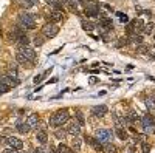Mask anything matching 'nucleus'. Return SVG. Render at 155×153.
Returning <instances> with one entry per match:
<instances>
[{
    "mask_svg": "<svg viewBox=\"0 0 155 153\" xmlns=\"http://www.w3.org/2000/svg\"><path fill=\"white\" fill-rule=\"evenodd\" d=\"M82 28H84L85 31H92V30H95V28H96V23L88 22V20H82Z\"/></svg>",
    "mask_w": 155,
    "mask_h": 153,
    "instance_id": "nucleus-26",
    "label": "nucleus"
},
{
    "mask_svg": "<svg viewBox=\"0 0 155 153\" xmlns=\"http://www.w3.org/2000/svg\"><path fill=\"white\" fill-rule=\"evenodd\" d=\"M0 82L5 84L6 87L12 88V87H17L20 84V81L17 78H9V76H0Z\"/></svg>",
    "mask_w": 155,
    "mask_h": 153,
    "instance_id": "nucleus-12",
    "label": "nucleus"
},
{
    "mask_svg": "<svg viewBox=\"0 0 155 153\" xmlns=\"http://www.w3.org/2000/svg\"><path fill=\"white\" fill-rule=\"evenodd\" d=\"M78 2H79V3H81V2H84V0H78Z\"/></svg>",
    "mask_w": 155,
    "mask_h": 153,
    "instance_id": "nucleus-43",
    "label": "nucleus"
},
{
    "mask_svg": "<svg viewBox=\"0 0 155 153\" xmlns=\"http://www.w3.org/2000/svg\"><path fill=\"white\" fill-rule=\"evenodd\" d=\"M129 42H130V43H137V45H141V43H143V37L138 36V34L129 36Z\"/></svg>",
    "mask_w": 155,
    "mask_h": 153,
    "instance_id": "nucleus-24",
    "label": "nucleus"
},
{
    "mask_svg": "<svg viewBox=\"0 0 155 153\" xmlns=\"http://www.w3.org/2000/svg\"><path fill=\"white\" fill-rule=\"evenodd\" d=\"M70 121V113L67 108H62V110H58L53 116L50 118V124L53 127H62L64 124H67Z\"/></svg>",
    "mask_w": 155,
    "mask_h": 153,
    "instance_id": "nucleus-1",
    "label": "nucleus"
},
{
    "mask_svg": "<svg viewBox=\"0 0 155 153\" xmlns=\"http://www.w3.org/2000/svg\"><path fill=\"white\" fill-rule=\"evenodd\" d=\"M81 127H82V125H81L79 122L73 119V121H70V122H68L65 132H67V133H70V135H73V136H78V135L81 133Z\"/></svg>",
    "mask_w": 155,
    "mask_h": 153,
    "instance_id": "nucleus-9",
    "label": "nucleus"
},
{
    "mask_svg": "<svg viewBox=\"0 0 155 153\" xmlns=\"http://www.w3.org/2000/svg\"><path fill=\"white\" fill-rule=\"evenodd\" d=\"M76 119H78V122H79L81 125H84V118H82V113L81 111H76Z\"/></svg>",
    "mask_w": 155,
    "mask_h": 153,
    "instance_id": "nucleus-37",
    "label": "nucleus"
},
{
    "mask_svg": "<svg viewBox=\"0 0 155 153\" xmlns=\"http://www.w3.org/2000/svg\"><path fill=\"white\" fill-rule=\"evenodd\" d=\"M36 139H37V141L41 142L42 145L47 144V141H48V135H47V129H45V127H42V129L36 133Z\"/></svg>",
    "mask_w": 155,
    "mask_h": 153,
    "instance_id": "nucleus-15",
    "label": "nucleus"
},
{
    "mask_svg": "<svg viewBox=\"0 0 155 153\" xmlns=\"http://www.w3.org/2000/svg\"><path fill=\"white\" fill-rule=\"evenodd\" d=\"M45 2H47L48 5H51V6H56V5L59 3V0H45Z\"/></svg>",
    "mask_w": 155,
    "mask_h": 153,
    "instance_id": "nucleus-41",
    "label": "nucleus"
},
{
    "mask_svg": "<svg viewBox=\"0 0 155 153\" xmlns=\"http://www.w3.org/2000/svg\"><path fill=\"white\" fill-rule=\"evenodd\" d=\"M116 16H118V17H120V20H121V22H124V23H127V22H129V17H127L126 14H123V12H118Z\"/></svg>",
    "mask_w": 155,
    "mask_h": 153,
    "instance_id": "nucleus-38",
    "label": "nucleus"
},
{
    "mask_svg": "<svg viewBox=\"0 0 155 153\" xmlns=\"http://www.w3.org/2000/svg\"><path fill=\"white\" fill-rule=\"evenodd\" d=\"M27 124L30 125V129H37V124H39V116L37 114H30L27 118Z\"/></svg>",
    "mask_w": 155,
    "mask_h": 153,
    "instance_id": "nucleus-18",
    "label": "nucleus"
},
{
    "mask_svg": "<svg viewBox=\"0 0 155 153\" xmlns=\"http://www.w3.org/2000/svg\"><path fill=\"white\" fill-rule=\"evenodd\" d=\"M16 59H17V62H19V63H30L27 59L23 57V54H22V53H19V51L16 53Z\"/></svg>",
    "mask_w": 155,
    "mask_h": 153,
    "instance_id": "nucleus-31",
    "label": "nucleus"
},
{
    "mask_svg": "<svg viewBox=\"0 0 155 153\" xmlns=\"http://www.w3.org/2000/svg\"><path fill=\"white\" fill-rule=\"evenodd\" d=\"M112 136H113L112 130H107V129H98V130H96V139H98L101 144H107V142H110Z\"/></svg>",
    "mask_w": 155,
    "mask_h": 153,
    "instance_id": "nucleus-7",
    "label": "nucleus"
},
{
    "mask_svg": "<svg viewBox=\"0 0 155 153\" xmlns=\"http://www.w3.org/2000/svg\"><path fill=\"white\" fill-rule=\"evenodd\" d=\"M16 130L20 133V135H27V133H30V125L27 124V122H17V125H16Z\"/></svg>",
    "mask_w": 155,
    "mask_h": 153,
    "instance_id": "nucleus-17",
    "label": "nucleus"
},
{
    "mask_svg": "<svg viewBox=\"0 0 155 153\" xmlns=\"http://www.w3.org/2000/svg\"><path fill=\"white\" fill-rule=\"evenodd\" d=\"M62 17H64V14H62V11H53V12H50V14L47 16V20H48V23H58V22H61L62 20Z\"/></svg>",
    "mask_w": 155,
    "mask_h": 153,
    "instance_id": "nucleus-13",
    "label": "nucleus"
},
{
    "mask_svg": "<svg viewBox=\"0 0 155 153\" xmlns=\"http://www.w3.org/2000/svg\"><path fill=\"white\" fill-rule=\"evenodd\" d=\"M33 40H34V45H36V46L44 45V37H42V36H39V34L34 36V39H33Z\"/></svg>",
    "mask_w": 155,
    "mask_h": 153,
    "instance_id": "nucleus-30",
    "label": "nucleus"
},
{
    "mask_svg": "<svg viewBox=\"0 0 155 153\" xmlns=\"http://www.w3.org/2000/svg\"><path fill=\"white\" fill-rule=\"evenodd\" d=\"M130 42H129V37H121L120 42H118V46H123V45H129Z\"/></svg>",
    "mask_w": 155,
    "mask_h": 153,
    "instance_id": "nucleus-36",
    "label": "nucleus"
},
{
    "mask_svg": "<svg viewBox=\"0 0 155 153\" xmlns=\"http://www.w3.org/2000/svg\"><path fill=\"white\" fill-rule=\"evenodd\" d=\"M99 27L104 28V30H112V28H113L112 19L107 17L106 14H102V12H99Z\"/></svg>",
    "mask_w": 155,
    "mask_h": 153,
    "instance_id": "nucleus-11",
    "label": "nucleus"
},
{
    "mask_svg": "<svg viewBox=\"0 0 155 153\" xmlns=\"http://www.w3.org/2000/svg\"><path fill=\"white\" fill-rule=\"evenodd\" d=\"M115 133H116V136H118L121 141H126V139L129 138V135H127V132L124 130V129H121V127H116V130H115Z\"/></svg>",
    "mask_w": 155,
    "mask_h": 153,
    "instance_id": "nucleus-21",
    "label": "nucleus"
},
{
    "mask_svg": "<svg viewBox=\"0 0 155 153\" xmlns=\"http://www.w3.org/2000/svg\"><path fill=\"white\" fill-rule=\"evenodd\" d=\"M17 23H19V28H22V30H34V27H36L34 14H30V12H20L19 17H17Z\"/></svg>",
    "mask_w": 155,
    "mask_h": 153,
    "instance_id": "nucleus-2",
    "label": "nucleus"
},
{
    "mask_svg": "<svg viewBox=\"0 0 155 153\" xmlns=\"http://www.w3.org/2000/svg\"><path fill=\"white\" fill-rule=\"evenodd\" d=\"M150 151V145L147 142H141V153H149Z\"/></svg>",
    "mask_w": 155,
    "mask_h": 153,
    "instance_id": "nucleus-34",
    "label": "nucleus"
},
{
    "mask_svg": "<svg viewBox=\"0 0 155 153\" xmlns=\"http://www.w3.org/2000/svg\"><path fill=\"white\" fill-rule=\"evenodd\" d=\"M17 51H19V53H22L23 57L27 59L30 63H33V62L36 60V51H34L33 48H30L28 45H19Z\"/></svg>",
    "mask_w": 155,
    "mask_h": 153,
    "instance_id": "nucleus-5",
    "label": "nucleus"
},
{
    "mask_svg": "<svg viewBox=\"0 0 155 153\" xmlns=\"http://www.w3.org/2000/svg\"><path fill=\"white\" fill-rule=\"evenodd\" d=\"M141 125L146 133H153L155 132V119L150 116V114H146L144 118H141Z\"/></svg>",
    "mask_w": 155,
    "mask_h": 153,
    "instance_id": "nucleus-8",
    "label": "nucleus"
},
{
    "mask_svg": "<svg viewBox=\"0 0 155 153\" xmlns=\"http://www.w3.org/2000/svg\"><path fill=\"white\" fill-rule=\"evenodd\" d=\"M5 142H6V145H8L9 148L20 150V148L23 147L22 139H19V138H16V136H9V138H6V139H5Z\"/></svg>",
    "mask_w": 155,
    "mask_h": 153,
    "instance_id": "nucleus-10",
    "label": "nucleus"
},
{
    "mask_svg": "<svg viewBox=\"0 0 155 153\" xmlns=\"http://www.w3.org/2000/svg\"><path fill=\"white\" fill-rule=\"evenodd\" d=\"M107 111H109V108H107L106 105H95V107L92 108V113L95 114L96 118H102V116H106Z\"/></svg>",
    "mask_w": 155,
    "mask_h": 153,
    "instance_id": "nucleus-14",
    "label": "nucleus"
},
{
    "mask_svg": "<svg viewBox=\"0 0 155 153\" xmlns=\"http://www.w3.org/2000/svg\"><path fill=\"white\" fill-rule=\"evenodd\" d=\"M146 105H147L149 110L153 108V107H155V99H147V100H146Z\"/></svg>",
    "mask_w": 155,
    "mask_h": 153,
    "instance_id": "nucleus-39",
    "label": "nucleus"
},
{
    "mask_svg": "<svg viewBox=\"0 0 155 153\" xmlns=\"http://www.w3.org/2000/svg\"><path fill=\"white\" fill-rule=\"evenodd\" d=\"M19 2V5L22 6V8H25V9H28V8H31V6H34L39 0H17Z\"/></svg>",
    "mask_w": 155,
    "mask_h": 153,
    "instance_id": "nucleus-19",
    "label": "nucleus"
},
{
    "mask_svg": "<svg viewBox=\"0 0 155 153\" xmlns=\"http://www.w3.org/2000/svg\"><path fill=\"white\" fill-rule=\"evenodd\" d=\"M3 153H22V151H19V150H16V148H6V150H3Z\"/></svg>",
    "mask_w": 155,
    "mask_h": 153,
    "instance_id": "nucleus-40",
    "label": "nucleus"
},
{
    "mask_svg": "<svg viewBox=\"0 0 155 153\" xmlns=\"http://www.w3.org/2000/svg\"><path fill=\"white\" fill-rule=\"evenodd\" d=\"M102 151H104V153H118V151H116V147H115L112 142L104 144V147H102Z\"/></svg>",
    "mask_w": 155,
    "mask_h": 153,
    "instance_id": "nucleus-23",
    "label": "nucleus"
},
{
    "mask_svg": "<svg viewBox=\"0 0 155 153\" xmlns=\"http://www.w3.org/2000/svg\"><path fill=\"white\" fill-rule=\"evenodd\" d=\"M152 31H153V23H146L143 27V33L144 34H152Z\"/></svg>",
    "mask_w": 155,
    "mask_h": 153,
    "instance_id": "nucleus-29",
    "label": "nucleus"
},
{
    "mask_svg": "<svg viewBox=\"0 0 155 153\" xmlns=\"http://www.w3.org/2000/svg\"><path fill=\"white\" fill-rule=\"evenodd\" d=\"M17 43H19V45H28V43H30V39H28V36H27V34H25V36H22L20 39L17 40Z\"/></svg>",
    "mask_w": 155,
    "mask_h": 153,
    "instance_id": "nucleus-32",
    "label": "nucleus"
},
{
    "mask_svg": "<svg viewBox=\"0 0 155 153\" xmlns=\"http://www.w3.org/2000/svg\"><path fill=\"white\" fill-rule=\"evenodd\" d=\"M62 5H67L70 8V11H76L79 2H78V0H62Z\"/></svg>",
    "mask_w": 155,
    "mask_h": 153,
    "instance_id": "nucleus-20",
    "label": "nucleus"
},
{
    "mask_svg": "<svg viewBox=\"0 0 155 153\" xmlns=\"http://www.w3.org/2000/svg\"><path fill=\"white\" fill-rule=\"evenodd\" d=\"M71 147H73V151H79L81 150V138L74 136L71 141Z\"/></svg>",
    "mask_w": 155,
    "mask_h": 153,
    "instance_id": "nucleus-22",
    "label": "nucleus"
},
{
    "mask_svg": "<svg viewBox=\"0 0 155 153\" xmlns=\"http://www.w3.org/2000/svg\"><path fill=\"white\" fill-rule=\"evenodd\" d=\"M56 150H58V153H73V148H70L65 144H59Z\"/></svg>",
    "mask_w": 155,
    "mask_h": 153,
    "instance_id": "nucleus-27",
    "label": "nucleus"
},
{
    "mask_svg": "<svg viewBox=\"0 0 155 153\" xmlns=\"http://www.w3.org/2000/svg\"><path fill=\"white\" fill-rule=\"evenodd\" d=\"M42 33H44L45 37H48V39H53V37H56L58 33H59V27L56 23H45L44 28H42Z\"/></svg>",
    "mask_w": 155,
    "mask_h": 153,
    "instance_id": "nucleus-6",
    "label": "nucleus"
},
{
    "mask_svg": "<svg viewBox=\"0 0 155 153\" xmlns=\"http://www.w3.org/2000/svg\"><path fill=\"white\" fill-rule=\"evenodd\" d=\"M137 53H140V54H149V46H146V45H138L137 46Z\"/></svg>",
    "mask_w": 155,
    "mask_h": 153,
    "instance_id": "nucleus-28",
    "label": "nucleus"
},
{
    "mask_svg": "<svg viewBox=\"0 0 155 153\" xmlns=\"http://www.w3.org/2000/svg\"><path fill=\"white\" fill-rule=\"evenodd\" d=\"M85 141H87L90 145H92L96 151H102V147H104V144H101L96 138H90V136H87V138H85Z\"/></svg>",
    "mask_w": 155,
    "mask_h": 153,
    "instance_id": "nucleus-16",
    "label": "nucleus"
},
{
    "mask_svg": "<svg viewBox=\"0 0 155 153\" xmlns=\"http://www.w3.org/2000/svg\"><path fill=\"white\" fill-rule=\"evenodd\" d=\"M9 90H11L9 87H6L5 84H2V82H0V94H5V93H8Z\"/></svg>",
    "mask_w": 155,
    "mask_h": 153,
    "instance_id": "nucleus-35",
    "label": "nucleus"
},
{
    "mask_svg": "<svg viewBox=\"0 0 155 153\" xmlns=\"http://www.w3.org/2000/svg\"><path fill=\"white\" fill-rule=\"evenodd\" d=\"M54 135H56V138H58V139H64V138H65V135H67V132H65V130H61V129H58Z\"/></svg>",
    "mask_w": 155,
    "mask_h": 153,
    "instance_id": "nucleus-33",
    "label": "nucleus"
},
{
    "mask_svg": "<svg viewBox=\"0 0 155 153\" xmlns=\"http://www.w3.org/2000/svg\"><path fill=\"white\" fill-rule=\"evenodd\" d=\"M99 9H101V6H99L98 2H95V0H88V2L85 3V8H84L87 17H96V16H99Z\"/></svg>",
    "mask_w": 155,
    "mask_h": 153,
    "instance_id": "nucleus-3",
    "label": "nucleus"
},
{
    "mask_svg": "<svg viewBox=\"0 0 155 153\" xmlns=\"http://www.w3.org/2000/svg\"><path fill=\"white\" fill-rule=\"evenodd\" d=\"M143 27H144V23L141 19H135L132 20L130 23H127V34L129 36H134V34H138L140 31H143Z\"/></svg>",
    "mask_w": 155,
    "mask_h": 153,
    "instance_id": "nucleus-4",
    "label": "nucleus"
},
{
    "mask_svg": "<svg viewBox=\"0 0 155 153\" xmlns=\"http://www.w3.org/2000/svg\"><path fill=\"white\" fill-rule=\"evenodd\" d=\"M9 78H17V65H14V63H11V65L8 67V74Z\"/></svg>",
    "mask_w": 155,
    "mask_h": 153,
    "instance_id": "nucleus-25",
    "label": "nucleus"
},
{
    "mask_svg": "<svg viewBox=\"0 0 155 153\" xmlns=\"http://www.w3.org/2000/svg\"><path fill=\"white\" fill-rule=\"evenodd\" d=\"M44 78H42V74H39V76H36V78H34V84H39V82H41Z\"/></svg>",
    "mask_w": 155,
    "mask_h": 153,
    "instance_id": "nucleus-42",
    "label": "nucleus"
}]
</instances>
